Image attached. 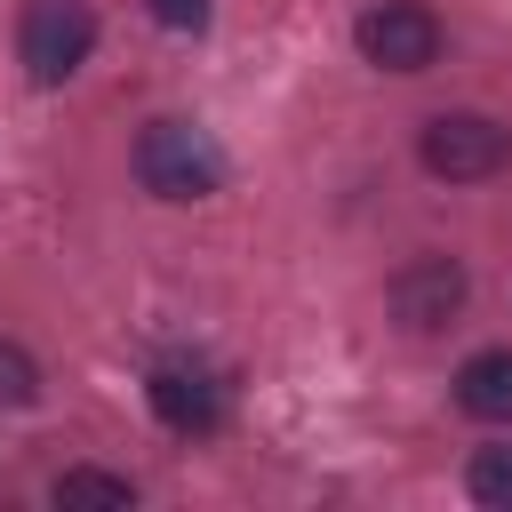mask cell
Segmentation results:
<instances>
[{
  "mask_svg": "<svg viewBox=\"0 0 512 512\" xmlns=\"http://www.w3.org/2000/svg\"><path fill=\"white\" fill-rule=\"evenodd\" d=\"M136 184L160 200H208L224 184V152L200 120H152L136 136Z\"/></svg>",
  "mask_w": 512,
  "mask_h": 512,
  "instance_id": "1",
  "label": "cell"
},
{
  "mask_svg": "<svg viewBox=\"0 0 512 512\" xmlns=\"http://www.w3.org/2000/svg\"><path fill=\"white\" fill-rule=\"evenodd\" d=\"M464 488H472V504L512 512V448H480V456L464 464Z\"/></svg>",
  "mask_w": 512,
  "mask_h": 512,
  "instance_id": "9",
  "label": "cell"
},
{
  "mask_svg": "<svg viewBox=\"0 0 512 512\" xmlns=\"http://www.w3.org/2000/svg\"><path fill=\"white\" fill-rule=\"evenodd\" d=\"M144 400H152V416H160L168 432H184V440H208V432L224 424V384H216L208 368H192V360L152 368V376H144Z\"/></svg>",
  "mask_w": 512,
  "mask_h": 512,
  "instance_id": "6",
  "label": "cell"
},
{
  "mask_svg": "<svg viewBox=\"0 0 512 512\" xmlns=\"http://www.w3.org/2000/svg\"><path fill=\"white\" fill-rule=\"evenodd\" d=\"M152 8V24H168V32H200L208 24V0H144Z\"/></svg>",
  "mask_w": 512,
  "mask_h": 512,
  "instance_id": "11",
  "label": "cell"
},
{
  "mask_svg": "<svg viewBox=\"0 0 512 512\" xmlns=\"http://www.w3.org/2000/svg\"><path fill=\"white\" fill-rule=\"evenodd\" d=\"M456 312H464V264H456V256H416V264L392 272V320H400L408 336H432V328H448Z\"/></svg>",
  "mask_w": 512,
  "mask_h": 512,
  "instance_id": "5",
  "label": "cell"
},
{
  "mask_svg": "<svg viewBox=\"0 0 512 512\" xmlns=\"http://www.w3.org/2000/svg\"><path fill=\"white\" fill-rule=\"evenodd\" d=\"M352 40H360V56H368L376 72H424V64L440 56V16H432L424 0H376V8L352 24Z\"/></svg>",
  "mask_w": 512,
  "mask_h": 512,
  "instance_id": "4",
  "label": "cell"
},
{
  "mask_svg": "<svg viewBox=\"0 0 512 512\" xmlns=\"http://www.w3.org/2000/svg\"><path fill=\"white\" fill-rule=\"evenodd\" d=\"M416 160H424V176H440V184H488V176L512 160V128L488 120V112H432V120L416 128Z\"/></svg>",
  "mask_w": 512,
  "mask_h": 512,
  "instance_id": "2",
  "label": "cell"
},
{
  "mask_svg": "<svg viewBox=\"0 0 512 512\" xmlns=\"http://www.w3.org/2000/svg\"><path fill=\"white\" fill-rule=\"evenodd\" d=\"M456 408L480 416V424H512V352L504 344L496 352H472L456 368Z\"/></svg>",
  "mask_w": 512,
  "mask_h": 512,
  "instance_id": "7",
  "label": "cell"
},
{
  "mask_svg": "<svg viewBox=\"0 0 512 512\" xmlns=\"http://www.w3.org/2000/svg\"><path fill=\"white\" fill-rule=\"evenodd\" d=\"M56 504H64V512H128V504H136V488H128L120 472L72 464V472H56Z\"/></svg>",
  "mask_w": 512,
  "mask_h": 512,
  "instance_id": "8",
  "label": "cell"
},
{
  "mask_svg": "<svg viewBox=\"0 0 512 512\" xmlns=\"http://www.w3.org/2000/svg\"><path fill=\"white\" fill-rule=\"evenodd\" d=\"M32 400H40V360L0 336V408H32Z\"/></svg>",
  "mask_w": 512,
  "mask_h": 512,
  "instance_id": "10",
  "label": "cell"
},
{
  "mask_svg": "<svg viewBox=\"0 0 512 512\" xmlns=\"http://www.w3.org/2000/svg\"><path fill=\"white\" fill-rule=\"evenodd\" d=\"M16 48H24V72H32L40 88L72 80V72L88 64V48H96V16H88V0H32Z\"/></svg>",
  "mask_w": 512,
  "mask_h": 512,
  "instance_id": "3",
  "label": "cell"
}]
</instances>
